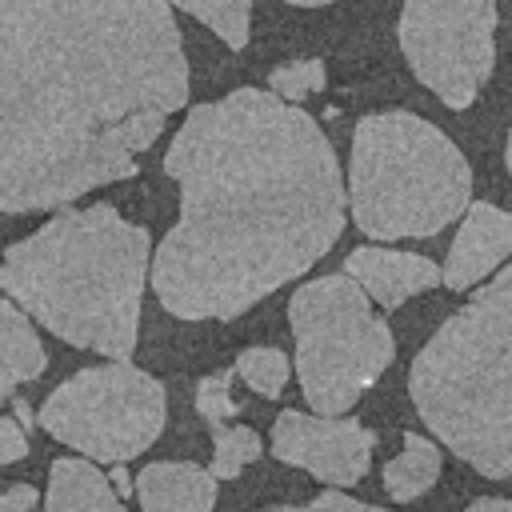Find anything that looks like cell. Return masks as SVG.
<instances>
[{
    "instance_id": "18",
    "label": "cell",
    "mask_w": 512,
    "mask_h": 512,
    "mask_svg": "<svg viewBox=\"0 0 512 512\" xmlns=\"http://www.w3.org/2000/svg\"><path fill=\"white\" fill-rule=\"evenodd\" d=\"M236 376L248 384V392H256V396H264V400H280V392H284V384H288V356L280 352V348H264V344H256V348H244L240 356H236Z\"/></svg>"
},
{
    "instance_id": "10",
    "label": "cell",
    "mask_w": 512,
    "mask_h": 512,
    "mask_svg": "<svg viewBox=\"0 0 512 512\" xmlns=\"http://www.w3.org/2000/svg\"><path fill=\"white\" fill-rule=\"evenodd\" d=\"M508 256H512V212H504L488 200L468 204L460 232L444 256L440 284L448 292H468L480 280H492Z\"/></svg>"
},
{
    "instance_id": "1",
    "label": "cell",
    "mask_w": 512,
    "mask_h": 512,
    "mask_svg": "<svg viewBox=\"0 0 512 512\" xmlns=\"http://www.w3.org/2000/svg\"><path fill=\"white\" fill-rule=\"evenodd\" d=\"M188 104L164 0H0V212L128 180Z\"/></svg>"
},
{
    "instance_id": "8",
    "label": "cell",
    "mask_w": 512,
    "mask_h": 512,
    "mask_svg": "<svg viewBox=\"0 0 512 512\" xmlns=\"http://www.w3.org/2000/svg\"><path fill=\"white\" fill-rule=\"evenodd\" d=\"M400 48L428 92L468 108L496 64V0H404Z\"/></svg>"
},
{
    "instance_id": "16",
    "label": "cell",
    "mask_w": 512,
    "mask_h": 512,
    "mask_svg": "<svg viewBox=\"0 0 512 512\" xmlns=\"http://www.w3.org/2000/svg\"><path fill=\"white\" fill-rule=\"evenodd\" d=\"M188 16H196L200 24H208L232 52H240L248 44V16H252V0H164Z\"/></svg>"
},
{
    "instance_id": "23",
    "label": "cell",
    "mask_w": 512,
    "mask_h": 512,
    "mask_svg": "<svg viewBox=\"0 0 512 512\" xmlns=\"http://www.w3.org/2000/svg\"><path fill=\"white\" fill-rule=\"evenodd\" d=\"M40 500V492L32 484H8L0 488V512H32Z\"/></svg>"
},
{
    "instance_id": "12",
    "label": "cell",
    "mask_w": 512,
    "mask_h": 512,
    "mask_svg": "<svg viewBox=\"0 0 512 512\" xmlns=\"http://www.w3.org/2000/svg\"><path fill=\"white\" fill-rule=\"evenodd\" d=\"M216 476L188 460H156L144 464L132 480L140 512H212L216 508Z\"/></svg>"
},
{
    "instance_id": "9",
    "label": "cell",
    "mask_w": 512,
    "mask_h": 512,
    "mask_svg": "<svg viewBox=\"0 0 512 512\" xmlns=\"http://www.w3.org/2000/svg\"><path fill=\"white\" fill-rule=\"evenodd\" d=\"M376 432L356 416H308L284 408L272 420V456L312 472L332 488H352L368 476Z\"/></svg>"
},
{
    "instance_id": "2",
    "label": "cell",
    "mask_w": 512,
    "mask_h": 512,
    "mask_svg": "<svg viewBox=\"0 0 512 512\" xmlns=\"http://www.w3.org/2000/svg\"><path fill=\"white\" fill-rule=\"evenodd\" d=\"M164 172L180 216L152 252V292L180 320H236L304 276L344 232L348 192L320 124L260 88L196 104Z\"/></svg>"
},
{
    "instance_id": "4",
    "label": "cell",
    "mask_w": 512,
    "mask_h": 512,
    "mask_svg": "<svg viewBox=\"0 0 512 512\" xmlns=\"http://www.w3.org/2000/svg\"><path fill=\"white\" fill-rule=\"evenodd\" d=\"M408 396L452 456L488 480L512 476V264L428 336Z\"/></svg>"
},
{
    "instance_id": "22",
    "label": "cell",
    "mask_w": 512,
    "mask_h": 512,
    "mask_svg": "<svg viewBox=\"0 0 512 512\" xmlns=\"http://www.w3.org/2000/svg\"><path fill=\"white\" fill-rule=\"evenodd\" d=\"M28 456V436L16 416H0V468Z\"/></svg>"
},
{
    "instance_id": "3",
    "label": "cell",
    "mask_w": 512,
    "mask_h": 512,
    "mask_svg": "<svg viewBox=\"0 0 512 512\" xmlns=\"http://www.w3.org/2000/svg\"><path fill=\"white\" fill-rule=\"evenodd\" d=\"M148 272V228L124 220L112 204L60 208L0 252L4 296L64 344L108 360L136 352Z\"/></svg>"
},
{
    "instance_id": "14",
    "label": "cell",
    "mask_w": 512,
    "mask_h": 512,
    "mask_svg": "<svg viewBox=\"0 0 512 512\" xmlns=\"http://www.w3.org/2000/svg\"><path fill=\"white\" fill-rule=\"evenodd\" d=\"M44 368H48V352L36 336V324L8 296H0V404L16 388L32 384Z\"/></svg>"
},
{
    "instance_id": "20",
    "label": "cell",
    "mask_w": 512,
    "mask_h": 512,
    "mask_svg": "<svg viewBox=\"0 0 512 512\" xmlns=\"http://www.w3.org/2000/svg\"><path fill=\"white\" fill-rule=\"evenodd\" d=\"M232 380H236V368H224V372H212V376H204V380L196 384V412H200L212 428L228 424V420L240 412V404L232 400Z\"/></svg>"
},
{
    "instance_id": "25",
    "label": "cell",
    "mask_w": 512,
    "mask_h": 512,
    "mask_svg": "<svg viewBox=\"0 0 512 512\" xmlns=\"http://www.w3.org/2000/svg\"><path fill=\"white\" fill-rule=\"evenodd\" d=\"M288 4H300V8H316V4H332V0H288Z\"/></svg>"
},
{
    "instance_id": "13",
    "label": "cell",
    "mask_w": 512,
    "mask_h": 512,
    "mask_svg": "<svg viewBox=\"0 0 512 512\" xmlns=\"http://www.w3.org/2000/svg\"><path fill=\"white\" fill-rule=\"evenodd\" d=\"M44 512H128L112 480L84 456H60L48 468Z\"/></svg>"
},
{
    "instance_id": "11",
    "label": "cell",
    "mask_w": 512,
    "mask_h": 512,
    "mask_svg": "<svg viewBox=\"0 0 512 512\" xmlns=\"http://www.w3.org/2000/svg\"><path fill=\"white\" fill-rule=\"evenodd\" d=\"M344 272L364 288V296L372 304H384V308H400L404 300H412L420 292H432L440 284V268L428 256L376 248V244L352 248L348 260H344Z\"/></svg>"
},
{
    "instance_id": "21",
    "label": "cell",
    "mask_w": 512,
    "mask_h": 512,
    "mask_svg": "<svg viewBox=\"0 0 512 512\" xmlns=\"http://www.w3.org/2000/svg\"><path fill=\"white\" fill-rule=\"evenodd\" d=\"M272 512H388V508H376V504H364L356 496H344V492H324L308 504H280Z\"/></svg>"
},
{
    "instance_id": "17",
    "label": "cell",
    "mask_w": 512,
    "mask_h": 512,
    "mask_svg": "<svg viewBox=\"0 0 512 512\" xmlns=\"http://www.w3.org/2000/svg\"><path fill=\"white\" fill-rule=\"evenodd\" d=\"M260 452H264V444H260L256 428H248V424H220V428H212V468L208 472L216 480H236L248 464L260 460Z\"/></svg>"
},
{
    "instance_id": "19",
    "label": "cell",
    "mask_w": 512,
    "mask_h": 512,
    "mask_svg": "<svg viewBox=\"0 0 512 512\" xmlns=\"http://www.w3.org/2000/svg\"><path fill=\"white\" fill-rule=\"evenodd\" d=\"M320 88H324V60H288L268 76V92L280 96L284 104H300Z\"/></svg>"
},
{
    "instance_id": "24",
    "label": "cell",
    "mask_w": 512,
    "mask_h": 512,
    "mask_svg": "<svg viewBox=\"0 0 512 512\" xmlns=\"http://www.w3.org/2000/svg\"><path fill=\"white\" fill-rule=\"evenodd\" d=\"M464 512H512V500H504V496H480Z\"/></svg>"
},
{
    "instance_id": "5",
    "label": "cell",
    "mask_w": 512,
    "mask_h": 512,
    "mask_svg": "<svg viewBox=\"0 0 512 512\" xmlns=\"http://www.w3.org/2000/svg\"><path fill=\"white\" fill-rule=\"evenodd\" d=\"M472 204L464 152L424 116L368 112L348 156V208L364 236H436Z\"/></svg>"
},
{
    "instance_id": "7",
    "label": "cell",
    "mask_w": 512,
    "mask_h": 512,
    "mask_svg": "<svg viewBox=\"0 0 512 512\" xmlns=\"http://www.w3.org/2000/svg\"><path fill=\"white\" fill-rule=\"evenodd\" d=\"M40 428L96 464H124L164 432V384L128 360L72 372L40 404Z\"/></svg>"
},
{
    "instance_id": "26",
    "label": "cell",
    "mask_w": 512,
    "mask_h": 512,
    "mask_svg": "<svg viewBox=\"0 0 512 512\" xmlns=\"http://www.w3.org/2000/svg\"><path fill=\"white\" fill-rule=\"evenodd\" d=\"M504 160H508V172H512V128H508V148H504Z\"/></svg>"
},
{
    "instance_id": "6",
    "label": "cell",
    "mask_w": 512,
    "mask_h": 512,
    "mask_svg": "<svg viewBox=\"0 0 512 512\" xmlns=\"http://www.w3.org/2000/svg\"><path fill=\"white\" fill-rule=\"evenodd\" d=\"M296 376L316 416H344L396 360V336L348 272L308 280L288 300Z\"/></svg>"
},
{
    "instance_id": "15",
    "label": "cell",
    "mask_w": 512,
    "mask_h": 512,
    "mask_svg": "<svg viewBox=\"0 0 512 512\" xmlns=\"http://www.w3.org/2000/svg\"><path fill=\"white\" fill-rule=\"evenodd\" d=\"M440 480V448L428 436L404 432V448L384 464V492L400 504L424 496Z\"/></svg>"
}]
</instances>
